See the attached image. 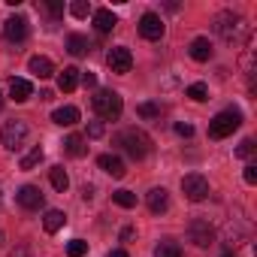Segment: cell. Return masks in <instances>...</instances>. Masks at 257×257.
<instances>
[{"label": "cell", "instance_id": "obj_1", "mask_svg": "<svg viewBox=\"0 0 257 257\" xmlns=\"http://www.w3.org/2000/svg\"><path fill=\"white\" fill-rule=\"evenodd\" d=\"M215 31L230 46H245L251 40V25L239 13H221V16H215Z\"/></svg>", "mask_w": 257, "mask_h": 257}, {"label": "cell", "instance_id": "obj_2", "mask_svg": "<svg viewBox=\"0 0 257 257\" xmlns=\"http://www.w3.org/2000/svg\"><path fill=\"white\" fill-rule=\"evenodd\" d=\"M115 146H121L124 155L131 158V161H143L152 152V140H149L146 131H140V127H127V131H121L115 137Z\"/></svg>", "mask_w": 257, "mask_h": 257}, {"label": "cell", "instance_id": "obj_3", "mask_svg": "<svg viewBox=\"0 0 257 257\" xmlns=\"http://www.w3.org/2000/svg\"><path fill=\"white\" fill-rule=\"evenodd\" d=\"M91 106H94V112H97L100 118L115 121V118L121 115V109H124V100H121L118 91H112V88H100V91L91 97Z\"/></svg>", "mask_w": 257, "mask_h": 257}, {"label": "cell", "instance_id": "obj_4", "mask_svg": "<svg viewBox=\"0 0 257 257\" xmlns=\"http://www.w3.org/2000/svg\"><path fill=\"white\" fill-rule=\"evenodd\" d=\"M239 124H242V112L239 109H224V112H218L209 121V137L212 140H224L233 131H239Z\"/></svg>", "mask_w": 257, "mask_h": 257}, {"label": "cell", "instance_id": "obj_5", "mask_svg": "<svg viewBox=\"0 0 257 257\" xmlns=\"http://www.w3.org/2000/svg\"><path fill=\"white\" fill-rule=\"evenodd\" d=\"M28 121H22V118H13V121H7L4 124V131H0V140H4V146L10 149V152H16V149H22L25 146V140H28Z\"/></svg>", "mask_w": 257, "mask_h": 257}, {"label": "cell", "instance_id": "obj_6", "mask_svg": "<svg viewBox=\"0 0 257 257\" xmlns=\"http://www.w3.org/2000/svg\"><path fill=\"white\" fill-rule=\"evenodd\" d=\"M182 191H185V197L191 203H203L209 197V179L200 176V173H191V176L182 179Z\"/></svg>", "mask_w": 257, "mask_h": 257}, {"label": "cell", "instance_id": "obj_7", "mask_svg": "<svg viewBox=\"0 0 257 257\" xmlns=\"http://www.w3.org/2000/svg\"><path fill=\"white\" fill-rule=\"evenodd\" d=\"M106 64H109L112 73L124 76V73H131V67H134V55H131V49H127V46H115V49L106 52Z\"/></svg>", "mask_w": 257, "mask_h": 257}, {"label": "cell", "instance_id": "obj_8", "mask_svg": "<svg viewBox=\"0 0 257 257\" xmlns=\"http://www.w3.org/2000/svg\"><path fill=\"white\" fill-rule=\"evenodd\" d=\"M188 239L197 245V248H209L215 242V230L209 221H191L188 224Z\"/></svg>", "mask_w": 257, "mask_h": 257}, {"label": "cell", "instance_id": "obj_9", "mask_svg": "<svg viewBox=\"0 0 257 257\" xmlns=\"http://www.w3.org/2000/svg\"><path fill=\"white\" fill-rule=\"evenodd\" d=\"M28 19L25 16H10L7 22H4V37L10 40V43H25L28 40Z\"/></svg>", "mask_w": 257, "mask_h": 257}, {"label": "cell", "instance_id": "obj_10", "mask_svg": "<svg viewBox=\"0 0 257 257\" xmlns=\"http://www.w3.org/2000/svg\"><path fill=\"white\" fill-rule=\"evenodd\" d=\"M16 200H19V206H22V209H28V212L43 209V203H46V197H43V191H40L37 185H22V188H19V194H16Z\"/></svg>", "mask_w": 257, "mask_h": 257}, {"label": "cell", "instance_id": "obj_11", "mask_svg": "<svg viewBox=\"0 0 257 257\" xmlns=\"http://www.w3.org/2000/svg\"><path fill=\"white\" fill-rule=\"evenodd\" d=\"M140 34H143L146 40L158 43V40L164 37V19H161L158 13H146V16L140 19Z\"/></svg>", "mask_w": 257, "mask_h": 257}, {"label": "cell", "instance_id": "obj_12", "mask_svg": "<svg viewBox=\"0 0 257 257\" xmlns=\"http://www.w3.org/2000/svg\"><path fill=\"white\" fill-rule=\"evenodd\" d=\"M97 167H100L103 173H109L112 179H124V173H127V170H124V161H121L118 155H100V158H97Z\"/></svg>", "mask_w": 257, "mask_h": 257}, {"label": "cell", "instance_id": "obj_13", "mask_svg": "<svg viewBox=\"0 0 257 257\" xmlns=\"http://www.w3.org/2000/svg\"><path fill=\"white\" fill-rule=\"evenodd\" d=\"M167 209H170L167 191H164V188H152V191H149V212H152V215H164Z\"/></svg>", "mask_w": 257, "mask_h": 257}, {"label": "cell", "instance_id": "obj_14", "mask_svg": "<svg viewBox=\"0 0 257 257\" xmlns=\"http://www.w3.org/2000/svg\"><path fill=\"white\" fill-rule=\"evenodd\" d=\"M28 70H31L34 76H40V79H49V76L55 73V64H52L46 55H34V58L28 61Z\"/></svg>", "mask_w": 257, "mask_h": 257}, {"label": "cell", "instance_id": "obj_15", "mask_svg": "<svg viewBox=\"0 0 257 257\" xmlns=\"http://www.w3.org/2000/svg\"><path fill=\"white\" fill-rule=\"evenodd\" d=\"M31 94H34V85H31L28 79H10V97H13L16 103L31 100Z\"/></svg>", "mask_w": 257, "mask_h": 257}, {"label": "cell", "instance_id": "obj_16", "mask_svg": "<svg viewBox=\"0 0 257 257\" xmlns=\"http://www.w3.org/2000/svg\"><path fill=\"white\" fill-rule=\"evenodd\" d=\"M91 16H94V28H97V34H109V31L118 25V19L112 16V10H94Z\"/></svg>", "mask_w": 257, "mask_h": 257}, {"label": "cell", "instance_id": "obj_17", "mask_svg": "<svg viewBox=\"0 0 257 257\" xmlns=\"http://www.w3.org/2000/svg\"><path fill=\"white\" fill-rule=\"evenodd\" d=\"M191 58L194 61H200V64H206L209 58H212V43H209V37H197L194 43H191Z\"/></svg>", "mask_w": 257, "mask_h": 257}, {"label": "cell", "instance_id": "obj_18", "mask_svg": "<svg viewBox=\"0 0 257 257\" xmlns=\"http://www.w3.org/2000/svg\"><path fill=\"white\" fill-rule=\"evenodd\" d=\"M64 152H67L70 158H85V155H88V140L79 137V134H73V137L64 140Z\"/></svg>", "mask_w": 257, "mask_h": 257}, {"label": "cell", "instance_id": "obj_19", "mask_svg": "<svg viewBox=\"0 0 257 257\" xmlns=\"http://www.w3.org/2000/svg\"><path fill=\"white\" fill-rule=\"evenodd\" d=\"M52 121L61 124V127H73V124L79 121V109H76V106H61V109L52 112Z\"/></svg>", "mask_w": 257, "mask_h": 257}, {"label": "cell", "instance_id": "obj_20", "mask_svg": "<svg viewBox=\"0 0 257 257\" xmlns=\"http://www.w3.org/2000/svg\"><path fill=\"white\" fill-rule=\"evenodd\" d=\"M67 52H70V55H76V58H82V55H88V52H91V43H88L82 34H70V37H67Z\"/></svg>", "mask_w": 257, "mask_h": 257}, {"label": "cell", "instance_id": "obj_21", "mask_svg": "<svg viewBox=\"0 0 257 257\" xmlns=\"http://www.w3.org/2000/svg\"><path fill=\"white\" fill-rule=\"evenodd\" d=\"M79 73H82V70H76V67H64V73H58V88H61V91H76Z\"/></svg>", "mask_w": 257, "mask_h": 257}, {"label": "cell", "instance_id": "obj_22", "mask_svg": "<svg viewBox=\"0 0 257 257\" xmlns=\"http://www.w3.org/2000/svg\"><path fill=\"white\" fill-rule=\"evenodd\" d=\"M64 224H67V215H64L61 209H49V212H46V218H43V227H46V233H58Z\"/></svg>", "mask_w": 257, "mask_h": 257}, {"label": "cell", "instance_id": "obj_23", "mask_svg": "<svg viewBox=\"0 0 257 257\" xmlns=\"http://www.w3.org/2000/svg\"><path fill=\"white\" fill-rule=\"evenodd\" d=\"M49 179H52V188H55V191H61V194L70 188V176H67V170H64V167H52V170H49Z\"/></svg>", "mask_w": 257, "mask_h": 257}, {"label": "cell", "instance_id": "obj_24", "mask_svg": "<svg viewBox=\"0 0 257 257\" xmlns=\"http://www.w3.org/2000/svg\"><path fill=\"white\" fill-rule=\"evenodd\" d=\"M112 203L121 206V209H134L137 206V194L134 191H124V188L121 191H112Z\"/></svg>", "mask_w": 257, "mask_h": 257}, {"label": "cell", "instance_id": "obj_25", "mask_svg": "<svg viewBox=\"0 0 257 257\" xmlns=\"http://www.w3.org/2000/svg\"><path fill=\"white\" fill-rule=\"evenodd\" d=\"M155 257H182V248H179L173 239H164V242L155 248Z\"/></svg>", "mask_w": 257, "mask_h": 257}, {"label": "cell", "instance_id": "obj_26", "mask_svg": "<svg viewBox=\"0 0 257 257\" xmlns=\"http://www.w3.org/2000/svg\"><path fill=\"white\" fill-rule=\"evenodd\" d=\"M185 94H188L191 100H197V103H203V100H209V88H206L203 82H194V85H191V88H188Z\"/></svg>", "mask_w": 257, "mask_h": 257}, {"label": "cell", "instance_id": "obj_27", "mask_svg": "<svg viewBox=\"0 0 257 257\" xmlns=\"http://www.w3.org/2000/svg\"><path fill=\"white\" fill-rule=\"evenodd\" d=\"M40 161H43V149L37 146V149H31V152H28V155L22 158V170H34V167H37Z\"/></svg>", "mask_w": 257, "mask_h": 257}, {"label": "cell", "instance_id": "obj_28", "mask_svg": "<svg viewBox=\"0 0 257 257\" xmlns=\"http://www.w3.org/2000/svg\"><path fill=\"white\" fill-rule=\"evenodd\" d=\"M88 13H91L88 0H73V4H70V16L73 19H88Z\"/></svg>", "mask_w": 257, "mask_h": 257}, {"label": "cell", "instance_id": "obj_29", "mask_svg": "<svg viewBox=\"0 0 257 257\" xmlns=\"http://www.w3.org/2000/svg\"><path fill=\"white\" fill-rule=\"evenodd\" d=\"M85 254H88V242L85 239H73L67 245V257H85Z\"/></svg>", "mask_w": 257, "mask_h": 257}, {"label": "cell", "instance_id": "obj_30", "mask_svg": "<svg viewBox=\"0 0 257 257\" xmlns=\"http://www.w3.org/2000/svg\"><path fill=\"white\" fill-rule=\"evenodd\" d=\"M40 10H43V13H49L52 19H61V16H64V4H58V0H43Z\"/></svg>", "mask_w": 257, "mask_h": 257}, {"label": "cell", "instance_id": "obj_31", "mask_svg": "<svg viewBox=\"0 0 257 257\" xmlns=\"http://www.w3.org/2000/svg\"><path fill=\"white\" fill-rule=\"evenodd\" d=\"M137 115H140V118H158V115H161V106H158V103H140V106H137Z\"/></svg>", "mask_w": 257, "mask_h": 257}, {"label": "cell", "instance_id": "obj_32", "mask_svg": "<svg viewBox=\"0 0 257 257\" xmlns=\"http://www.w3.org/2000/svg\"><path fill=\"white\" fill-rule=\"evenodd\" d=\"M254 149H257V146H254V140H242V143H239V149H236V158L248 161V158L254 155Z\"/></svg>", "mask_w": 257, "mask_h": 257}, {"label": "cell", "instance_id": "obj_33", "mask_svg": "<svg viewBox=\"0 0 257 257\" xmlns=\"http://www.w3.org/2000/svg\"><path fill=\"white\" fill-rule=\"evenodd\" d=\"M100 137H103V124H100V121H91V124H88L85 140H100Z\"/></svg>", "mask_w": 257, "mask_h": 257}, {"label": "cell", "instance_id": "obj_34", "mask_svg": "<svg viewBox=\"0 0 257 257\" xmlns=\"http://www.w3.org/2000/svg\"><path fill=\"white\" fill-rule=\"evenodd\" d=\"M79 82L85 85V88H97V76L88 70V73H79Z\"/></svg>", "mask_w": 257, "mask_h": 257}, {"label": "cell", "instance_id": "obj_35", "mask_svg": "<svg viewBox=\"0 0 257 257\" xmlns=\"http://www.w3.org/2000/svg\"><path fill=\"white\" fill-rule=\"evenodd\" d=\"M242 179H245L248 185H257V167H254V164H248V167H245V173H242Z\"/></svg>", "mask_w": 257, "mask_h": 257}, {"label": "cell", "instance_id": "obj_36", "mask_svg": "<svg viewBox=\"0 0 257 257\" xmlns=\"http://www.w3.org/2000/svg\"><path fill=\"white\" fill-rule=\"evenodd\" d=\"M176 134H179V137H194V127L185 124V121H179V124H176Z\"/></svg>", "mask_w": 257, "mask_h": 257}, {"label": "cell", "instance_id": "obj_37", "mask_svg": "<svg viewBox=\"0 0 257 257\" xmlns=\"http://www.w3.org/2000/svg\"><path fill=\"white\" fill-rule=\"evenodd\" d=\"M134 236H137V230H134V227H124V230H121V242H131Z\"/></svg>", "mask_w": 257, "mask_h": 257}, {"label": "cell", "instance_id": "obj_38", "mask_svg": "<svg viewBox=\"0 0 257 257\" xmlns=\"http://www.w3.org/2000/svg\"><path fill=\"white\" fill-rule=\"evenodd\" d=\"M82 197L91 200V197H94V185H85V188H82Z\"/></svg>", "mask_w": 257, "mask_h": 257}, {"label": "cell", "instance_id": "obj_39", "mask_svg": "<svg viewBox=\"0 0 257 257\" xmlns=\"http://www.w3.org/2000/svg\"><path fill=\"white\" fill-rule=\"evenodd\" d=\"M109 257H131L127 251H121V248H115V251H109Z\"/></svg>", "mask_w": 257, "mask_h": 257}, {"label": "cell", "instance_id": "obj_40", "mask_svg": "<svg viewBox=\"0 0 257 257\" xmlns=\"http://www.w3.org/2000/svg\"><path fill=\"white\" fill-rule=\"evenodd\" d=\"M221 257H236V254H233V251H224V254H221Z\"/></svg>", "mask_w": 257, "mask_h": 257}, {"label": "cell", "instance_id": "obj_41", "mask_svg": "<svg viewBox=\"0 0 257 257\" xmlns=\"http://www.w3.org/2000/svg\"><path fill=\"white\" fill-rule=\"evenodd\" d=\"M0 109H4V94H0Z\"/></svg>", "mask_w": 257, "mask_h": 257}]
</instances>
